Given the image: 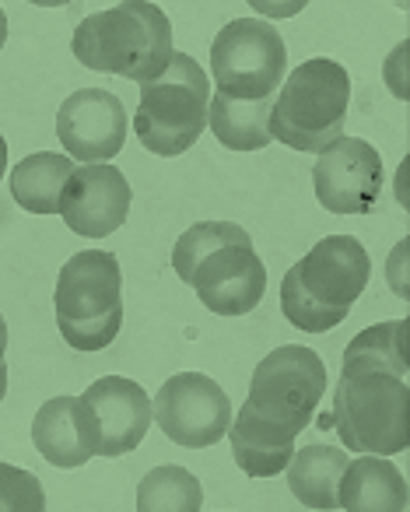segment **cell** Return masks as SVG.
<instances>
[{
    "label": "cell",
    "mask_w": 410,
    "mask_h": 512,
    "mask_svg": "<svg viewBox=\"0 0 410 512\" xmlns=\"http://www.w3.org/2000/svg\"><path fill=\"white\" fill-rule=\"evenodd\" d=\"M71 46L78 64L102 74H120L137 85L162 78L176 53L169 15L148 0H127L88 15L74 29Z\"/></svg>",
    "instance_id": "cell-1"
},
{
    "label": "cell",
    "mask_w": 410,
    "mask_h": 512,
    "mask_svg": "<svg viewBox=\"0 0 410 512\" xmlns=\"http://www.w3.org/2000/svg\"><path fill=\"white\" fill-rule=\"evenodd\" d=\"M270 113V137L288 144L291 151L323 155L333 141L344 137L351 78L337 60L312 57L298 64L281 81Z\"/></svg>",
    "instance_id": "cell-2"
},
{
    "label": "cell",
    "mask_w": 410,
    "mask_h": 512,
    "mask_svg": "<svg viewBox=\"0 0 410 512\" xmlns=\"http://www.w3.org/2000/svg\"><path fill=\"white\" fill-rule=\"evenodd\" d=\"M207 106H211V78L190 53L176 50L162 78L141 85V106L130 123L144 151L176 158L190 151L207 130Z\"/></svg>",
    "instance_id": "cell-3"
},
{
    "label": "cell",
    "mask_w": 410,
    "mask_h": 512,
    "mask_svg": "<svg viewBox=\"0 0 410 512\" xmlns=\"http://www.w3.org/2000/svg\"><path fill=\"white\" fill-rule=\"evenodd\" d=\"M333 425L351 453L396 456L410 446V386L386 372L340 376Z\"/></svg>",
    "instance_id": "cell-4"
},
{
    "label": "cell",
    "mask_w": 410,
    "mask_h": 512,
    "mask_svg": "<svg viewBox=\"0 0 410 512\" xmlns=\"http://www.w3.org/2000/svg\"><path fill=\"white\" fill-rule=\"evenodd\" d=\"M326 393V365L312 348L284 344L274 348L249 379L246 407L256 418L281 425L288 432L302 435L319 411V400Z\"/></svg>",
    "instance_id": "cell-5"
},
{
    "label": "cell",
    "mask_w": 410,
    "mask_h": 512,
    "mask_svg": "<svg viewBox=\"0 0 410 512\" xmlns=\"http://www.w3.org/2000/svg\"><path fill=\"white\" fill-rule=\"evenodd\" d=\"M288 67V46L256 18H235L211 43V78L221 95L239 102L274 99Z\"/></svg>",
    "instance_id": "cell-6"
},
{
    "label": "cell",
    "mask_w": 410,
    "mask_h": 512,
    "mask_svg": "<svg viewBox=\"0 0 410 512\" xmlns=\"http://www.w3.org/2000/svg\"><path fill=\"white\" fill-rule=\"evenodd\" d=\"M155 425L176 446L207 449L221 442L232 428V400L204 372H179L151 400Z\"/></svg>",
    "instance_id": "cell-7"
},
{
    "label": "cell",
    "mask_w": 410,
    "mask_h": 512,
    "mask_svg": "<svg viewBox=\"0 0 410 512\" xmlns=\"http://www.w3.org/2000/svg\"><path fill=\"white\" fill-rule=\"evenodd\" d=\"M127 130V106L109 88H81L60 102L57 137L71 162L109 165L127 144Z\"/></svg>",
    "instance_id": "cell-8"
},
{
    "label": "cell",
    "mask_w": 410,
    "mask_h": 512,
    "mask_svg": "<svg viewBox=\"0 0 410 512\" xmlns=\"http://www.w3.org/2000/svg\"><path fill=\"white\" fill-rule=\"evenodd\" d=\"M382 179H386V169H382L379 151L361 137L333 141L312 169L316 200L330 214H368L379 204Z\"/></svg>",
    "instance_id": "cell-9"
},
{
    "label": "cell",
    "mask_w": 410,
    "mask_h": 512,
    "mask_svg": "<svg viewBox=\"0 0 410 512\" xmlns=\"http://www.w3.org/2000/svg\"><path fill=\"white\" fill-rule=\"evenodd\" d=\"M298 285L330 309H351L372 278L368 249L354 235H326L295 264Z\"/></svg>",
    "instance_id": "cell-10"
},
{
    "label": "cell",
    "mask_w": 410,
    "mask_h": 512,
    "mask_svg": "<svg viewBox=\"0 0 410 512\" xmlns=\"http://www.w3.org/2000/svg\"><path fill=\"white\" fill-rule=\"evenodd\" d=\"M130 183L116 165H78L60 197V218L74 235L106 239L130 214Z\"/></svg>",
    "instance_id": "cell-11"
},
{
    "label": "cell",
    "mask_w": 410,
    "mask_h": 512,
    "mask_svg": "<svg viewBox=\"0 0 410 512\" xmlns=\"http://www.w3.org/2000/svg\"><path fill=\"white\" fill-rule=\"evenodd\" d=\"M190 288L214 316H246L263 302L267 267L256 256V246H225L211 253L193 271Z\"/></svg>",
    "instance_id": "cell-12"
},
{
    "label": "cell",
    "mask_w": 410,
    "mask_h": 512,
    "mask_svg": "<svg viewBox=\"0 0 410 512\" xmlns=\"http://www.w3.org/2000/svg\"><path fill=\"white\" fill-rule=\"evenodd\" d=\"M53 306H57V323H81V320H99L116 309H123V271L120 260L106 249H85L74 253L64 267H60L57 292H53Z\"/></svg>",
    "instance_id": "cell-13"
},
{
    "label": "cell",
    "mask_w": 410,
    "mask_h": 512,
    "mask_svg": "<svg viewBox=\"0 0 410 512\" xmlns=\"http://www.w3.org/2000/svg\"><path fill=\"white\" fill-rule=\"evenodd\" d=\"M88 407L95 411L102 432L99 456H127L130 449H137L148 435L151 421V397L144 393L141 383L127 376H102L81 393Z\"/></svg>",
    "instance_id": "cell-14"
},
{
    "label": "cell",
    "mask_w": 410,
    "mask_h": 512,
    "mask_svg": "<svg viewBox=\"0 0 410 512\" xmlns=\"http://www.w3.org/2000/svg\"><path fill=\"white\" fill-rule=\"evenodd\" d=\"M32 442L39 456L60 470L85 467L92 456H99L102 432L95 411L81 397H60L46 400L32 418Z\"/></svg>",
    "instance_id": "cell-15"
},
{
    "label": "cell",
    "mask_w": 410,
    "mask_h": 512,
    "mask_svg": "<svg viewBox=\"0 0 410 512\" xmlns=\"http://www.w3.org/2000/svg\"><path fill=\"white\" fill-rule=\"evenodd\" d=\"M407 477L386 456L347 460L337 484V509L344 512H407Z\"/></svg>",
    "instance_id": "cell-16"
},
{
    "label": "cell",
    "mask_w": 410,
    "mask_h": 512,
    "mask_svg": "<svg viewBox=\"0 0 410 512\" xmlns=\"http://www.w3.org/2000/svg\"><path fill=\"white\" fill-rule=\"evenodd\" d=\"M358 372H386V376L407 379L410 372V323L389 320L361 330L340 358V376Z\"/></svg>",
    "instance_id": "cell-17"
},
{
    "label": "cell",
    "mask_w": 410,
    "mask_h": 512,
    "mask_svg": "<svg viewBox=\"0 0 410 512\" xmlns=\"http://www.w3.org/2000/svg\"><path fill=\"white\" fill-rule=\"evenodd\" d=\"M74 169L78 165L60 151H36L11 169V197L29 214H60V197Z\"/></svg>",
    "instance_id": "cell-18"
},
{
    "label": "cell",
    "mask_w": 410,
    "mask_h": 512,
    "mask_svg": "<svg viewBox=\"0 0 410 512\" xmlns=\"http://www.w3.org/2000/svg\"><path fill=\"white\" fill-rule=\"evenodd\" d=\"M347 467V453L337 446H305L288 460V488L305 509H337V484Z\"/></svg>",
    "instance_id": "cell-19"
},
{
    "label": "cell",
    "mask_w": 410,
    "mask_h": 512,
    "mask_svg": "<svg viewBox=\"0 0 410 512\" xmlns=\"http://www.w3.org/2000/svg\"><path fill=\"white\" fill-rule=\"evenodd\" d=\"M270 113H274V99L239 102L221 92H211L207 127L214 130V137L228 151H263L274 141L270 137Z\"/></svg>",
    "instance_id": "cell-20"
},
{
    "label": "cell",
    "mask_w": 410,
    "mask_h": 512,
    "mask_svg": "<svg viewBox=\"0 0 410 512\" xmlns=\"http://www.w3.org/2000/svg\"><path fill=\"white\" fill-rule=\"evenodd\" d=\"M204 488L200 477L176 463L148 470L137 484V512H200Z\"/></svg>",
    "instance_id": "cell-21"
},
{
    "label": "cell",
    "mask_w": 410,
    "mask_h": 512,
    "mask_svg": "<svg viewBox=\"0 0 410 512\" xmlns=\"http://www.w3.org/2000/svg\"><path fill=\"white\" fill-rule=\"evenodd\" d=\"M225 246H253V235L235 221H197V225L186 228L172 246V267H176L179 281L190 285L193 271Z\"/></svg>",
    "instance_id": "cell-22"
},
{
    "label": "cell",
    "mask_w": 410,
    "mask_h": 512,
    "mask_svg": "<svg viewBox=\"0 0 410 512\" xmlns=\"http://www.w3.org/2000/svg\"><path fill=\"white\" fill-rule=\"evenodd\" d=\"M281 313L291 327L305 330V334H326V330L340 327L347 320V309H330V306H319L302 285H298V274L291 267L281 281Z\"/></svg>",
    "instance_id": "cell-23"
},
{
    "label": "cell",
    "mask_w": 410,
    "mask_h": 512,
    "mask_svg": "<svg viewBox=\"0 0 410 512\" xmlns=\"http://www.w3.org/2000/svg\"><path fill=\"white\" fill-rule=\"evenodd\" d=\"M0 512H46V491L32 470L0 460Z\"/></svg>",
    "instance_id": "cell-24"
},
{
    "label": "cell",
    "mask_w": 410,
    "mask_h": 512,
    "mask_svg": "<svg viewBox=\"0 0 410 512\" xmlns=\"http://www.w3.org/2000/svg\"><path fill=\"white\" fill-rule=\"evenodd\" d=\"M60 337L71 344L74 351H102L116 341L123 327V309L109 316H99V320H81V323H57Z\"/></svg>",
    "instance_id": "cell-25"
},
{
    "label": "cell",
    "mask_w": 410,
    "mask_h": 512,
    "mask_svg": "<svg viewBox=\"0 0 410 512\" xmlns=\"http://www.w3.org/2000/svg\"><path fill=\"white\" fill-rule=\"evenodd\" d=\"M228 435H235V439H242L246 446H253V449H284V446H295V439H298V435L288 432V428L270 425V421L256 418L246 404H242V411L232 418Z\"/></svg>",
    "instance_id": "cell-26"
},
{
    "label": "cell",
    "mask_w": 410,
    "mask_h": 512,
    "mask_svg": "<svg viewBox=\"0 0 410 512\" xmlns=\"http://www.w3.org/2000/svg\"><path fill=\"white\" fill-rule=\"evenodd\" d=\"M228 442H232V456L235 463H239L242 474L249 477H277L288 470V460L291 453H295V446H284V449H253L246 446L242 439H235V435H228Z\"/></svg>",
    "instance_id": "cell-27"
},
{
    "label": "cell",
    "mask_w": 410,
    "mask_h": 512,
    "mask_svg": "<svg viewBox=\"0 0 410 512\" xmlns=\"http://www.w3.org/2000/svg\"><path fill=\"white\" fill-rule=\"evenodd\" d=\"M407 50H410V46H407V43H400V46H396V50L386 57V67H382L389 92H393L400 102H407V99H410V88H407Z\"/></svg>",
    "instance_id": "cell-28"
},
{
    "label": "cell",
    "mask_w": 410,
    "mask_h": 512,
    "mask_svg": "<svg viewBox=\"0 0 410 512\" xmlns=\"http://www.w3.org/2000/svg\"><path fill=\"white\" fill-rule=\"evenodd\" d=\"M407 253H410V242L400 239L396 249L389 253V264H386V278H389V288H393L396 299L407 302L410 299V285H407Z\"/></svg>",
    "instance_id": "cell-29"
},
{
    "label": "cell",
    "mask_w": 410,
    "mask_h": 512,
    "mask_svg": "<svg viewBox=\"0 0 410 512\" xmlns=\"http://www.w3.org/2000/svg\"><path fill=\"white\" fill-rule=\"evenodd\" d=\"M267 15H274V18H288V15H298L302 11V4H277V8H263Z\"/></svg>",
    "instance_id": "cell-30"
},
{
    "label": "cell",
    "mask_w": 410,
    "mask_h": 512,
    "mask_svg": "<svg viewBox=\"0 0 410 512\" xmlns=\"http://www.w3.org/2000/svg\"><path fill=\"white\" fill-rule=\"evenodd\" d=\"M4 355H8V323L0 316V365H4Z\"/></svg>",
    "instance_id": "cell-31"
},
{
    "label": "cell",
    "mask_w": 410,
    "mask_h": 512,
    "mask_svg": "<svg viewBox=\"0 0 410 512\" xmlns=\"http://www.w3.org/2000/svg\"><path fill=\"white\" fill-rule=\"evenodd\" d=\"M4 169H8V141L0 134V179H4Z\"/></svg>",
    "instance_id": "cell-32"
},
{
    "label": "cell",
    "mask_w": 410,
    "mask_h": 512,
    "mask_svg": "<svg viewBox=\"0 0 410 512\" xmlns=\"http://www.w3.org/2000/svg\"><path fill=\"white\" fill-rule=\"evenodd\" d=\"M8 43V18H4V8H0V50Z\"/></svg>",
    "instance_id": "cell-33"
},
{
    "label": "cell",
    "mask_w": 410,
    "mask_h": 512,
    "mask_svg": "<svg viewBox=\"0 0 410 512\" xmlns=\"http://www.w3.org/2000/svg\"><path fill=\"white\" fill-rule=\"evenodd\" d=\"M8 393V365H0V400Z\"/></svg>",
    "instance_id": "cell-34"
}]
</instances>
